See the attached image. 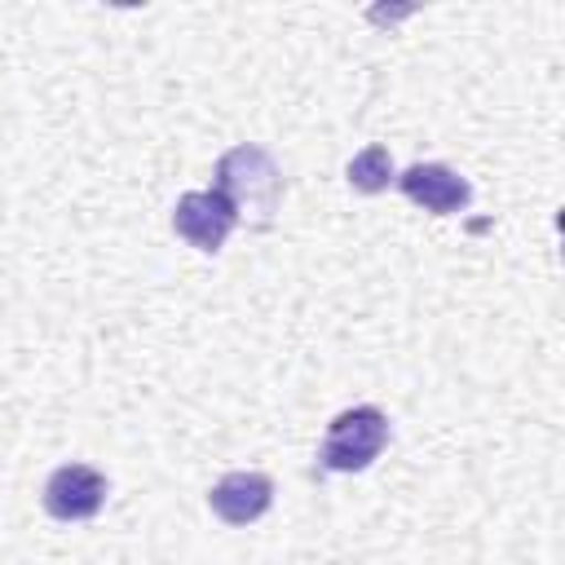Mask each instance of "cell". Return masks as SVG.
Returning a JSON list of instances; mask_svg holds the SVG:
<instances>
[{
	"label": "cell",
	"instance_id": "2",
	"mask_svg": "<svg viewBox=\"0 0 565 565\" xmlns=\"http://www.w3.org/2000/svg\"><path fill=\"white\" fill-rule=\"evenodd\" d=\"M388 446V415L380 406H349L327 424L318 463L327 472H362Z\"/></svg>",
	"mask_w": 565,
	"mask_h": 565
},
{
	"label": "cell",
	"instance_id": "6",
	"mask_svg": "<svg viewBox=\"0 0 565 565\" xmlns=\"http://www.w3.org/2000/svg\"><path fill=\"white\" fill-rule=\"evenodd\" d=\"M269 503H274V481L265 472H225L207 494V508L225 525H252L269 512Z\"/></svg>",
	"mask_w": 565,
	"mask_h": 565
},
{
	"label": "cell",
	"instance_id": "4",
	"mask_svg": "<svg viewBox=\"0 0 565 565\" xmlns=\"http://www.w3.org/2000/svg\"><path fill=\"white\" fill-rule=\"evenodd\" d=\"M106 503V477L88 463H62L44 481V512L57 521H88Z\"/></svg>",
	"mask_w": 565,
	"mask_h": 565
},
{
	"label": "cell",
	"instance_id": "3",
	"mask_svg": "<svg viewBox=\"0 0 565 565\" xmlns=\"http://www.w3.org/2000/svg\"><path fill=\"white\" fill-rule=\"evenodd\" d=\"M234 225H238V212H234L230 199L216 194V190H190V194H181L177 207H172V230H177L190 247H199V252H221Z\"/></svg>",
	"mask_w": 565,
	"mask_h": 565
},
{
	"label": "cell",
	"instance_id": "5",
	"mask_svg": "<svg viewBox=\"0 0 565 565\" xmlns=\"http://www.w3.org/2000/svg\"><path fill=\"white\" fill-rule=\"evenodd\" d=\"M397 185L411 203L428 207L433 216H455L472 203V185L450 163H411L406 172H397Z\"/></svg>",
	"mask_w": 565,
	"mask_h": 565
},
{
	"label": "cell",
	"instance_id": "1",
	"mask_svg": "<svg viewBox=\"0 0 565 565\" xmlns=\"http://www.w3.org/2000/svg\"><path fill=\"white\" fill-rule=\"evenodd\" d=\"M212 190L225 194L238 216L252 212L256 221H269L278 199H282V172H278V163L260 146H234V150H225L216 159Z\"/></svg>",
	"mask_w": 565,
	"mask_h": 565
},
{
	"label": "cell",
	"instance_id": "7",
	"mask_svg": "<svg viewBox=\"0 0 565 565\" xmlns=\"http://www.w3.org/2000/svg\"><path fill=\"white\" fill-rule=\"evenodd\" d=\"M344 177H349L353 190L380 194V190H388V185L397 181V168H393V154H388L384 146H366V150H358V154L349 159Z\"/></svg>",
	"mask_w": 565,
	"mask_h": 565
}]
</instances>
